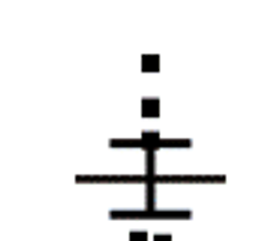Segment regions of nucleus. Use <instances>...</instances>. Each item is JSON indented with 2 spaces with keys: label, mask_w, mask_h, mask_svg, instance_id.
<instances>
[{
  "label": "nucleus",
  "mask_w": 262,
  "mask_h": 241,
  "mask_svg": "<svg viewBox=\"0 0 262 241\" xmlns=\"http://www.w3.org/2000/svg\"><path fill=\"white\" fill-rule=\"evenodd\" d=\"M157 100H148V103H145V115H157Z\"/></svg>",
  "instance_id": "1"
},
{
  "label": "nucleus",
  "mask_w": 262,
  "mask_h": 241,
  "mask_svg": "<svg viewBox=\"0 0 262 241\" xmlns=\"http://www.w3.org/2000/svg\"><path fill=\"white\" fill-rule=\"evenodd\" d=\"M133 241H145V235H133Z\"/></svg>",
  "instance_id": "2"
}]
</instances>
